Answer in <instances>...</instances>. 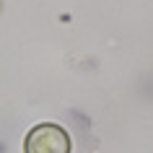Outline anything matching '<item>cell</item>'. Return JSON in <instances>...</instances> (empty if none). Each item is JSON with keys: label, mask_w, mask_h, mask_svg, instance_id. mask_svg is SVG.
<instances>
[{"label": "cell", "mask_w": 153, "mask_h": 153, "mask_svg": "<svg viewBox=\"0 0 153 153\" xmlns=\"http://www.w3.org/2000/svg\"><path fill=\"white\" fill-rule=\"evenodd\" d=\"M73 140L68 130L55 122H42L24 137V153H70Z\"/></svg>", "instance_id": "6da1fadb"}]
</instances>
